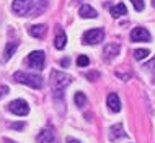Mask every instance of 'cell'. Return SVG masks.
Instances as JSON below:
<instances>
[{"label": "cell", "instance_id": "cell-10", "mask_svg": "<svg viewBox=\"0 0 155 143\" xmlns=\"http://www.w3.org/2000/svg\"><path fill=\"white\" fill-rule=\"evenodd\" d=\"M56 137H54V132L51 129H43L36 137V141L38 143H54Z\"/></svg>", "mask_w": 155, "mask_h": 143}, {"label": "cell", "instance_id": "cell-23", "mask_svg": "<svg viewBox=\"0 0 155 143\" xmlns=\"http://www.w3.org/2000/svg\"><path fill=\"white\" fill-rule=\"evenodd\" d=\"M144 68L147 72H152V73H155V59H152L150 62H147V64L144 65Z\"/></svg>", "mask_w": 155, "mask_h": 143}, {"label": "cell", "instance_id": "cell-7", "mask_svg": "<svg viewBox=\"0 0 155 143\" xmlns=\"http://www.w3.org/2000/svg\"><path fill=\"white\" fill-rule=\"evenodd\" d=\"M31 7H33V0H13V5H12L13 11L20 16H25L30 13Z\"/></svg>", "mask_w": 155, "mask_h": 143}, {"label": "cell", "instance_id": "cell-16", "mask_svg": "<svg viewBox=\"0 0 155 143\" xmlns=\"http://www.w3.org/2000/svg\"><path fill=\"white\" fill-rule=\"evenodd\" d=\"M110 11H111V16H113V18H119V16L127 15V8H126L124 3H118V5H113V7L110 8Z\"/></svg>", "mask_w": 155, "mask_h": 143}, {"label": "cell", "instance_id": "cell-11", "mask_svg": "<svg viewBox=\"0 0 155 143\" xmlns=\"http://www.w3.org/2000/svg\"><path fill=\"white\" fill-rule=\"evenodd\" d=\"M106 103H108V107H110L111 112H119L121 111V101H119V96L116 93H110V94H108Z\"/></svg>", "mask_w": 155, "mask_h": 143}, {"label": "cell", "instance_id": "cell-30", "mask_svg": "<svg viewBox=\"0 0 155 143\" xmlns=\"http://www.w3.org/2000/svg\"><path fill=\"white\" fill-rule=\"evenodd\" d=\"M152 5H153V8H155V0H152Z\"/></svg>", "mask_w": 155, "mask_h": 143}, {"label": "cell", "instance_id": "cell-28", "mask_svg": "<svg viewBox=\"0 0 155 143\" xmlns=\"http://www.w3.org/2000/svg\"><path fill=\"white\" fill-rule=\"evenodd\" d=\"M3 143H16V141H13V140H10V138H5V140H3Z\"/></svg>", "mask_w": 155, "mask_h": 143}, {"label": "cell", "instance_id": "cell-8", "mask_svg": "<svg viewBox=\"0 0 155 143\" xmlns=\"http://www.w3.org/2000/svg\"><path fill=\"white\" fill-rule=\"evenodd\" d=\"M119 44L116 43H111V44H106L103 49V59L104 60H111V59H114L116 56L119 54Z\"/></svg>", "mask_w": 155, "mask_h": 143}, {"label": "cell", "instance_id": "cell-2", "mask_svg": "<svg viewBox=\"0 0 155 143\" xmlns=\"http://www.w3.org/2000/svg\"><path fill=\"white\" fill-rule=\"evenodd\" d=\"M13 80L21 85H26L30 88H35V90H39L43 88V78L39 75H35V73H26V72H16L13 75Z\"/></svg>", "mask_w": 155, "mask_h": 143}, {"label": "cell", "instance_id": "cell-4", "mask_svg": "<svg viewBox=\"0 0 155 143\" xmlns=\"http://www.w3.org/2000/svg\"><path fill=\"white\" fill-rule=\"evenodd\" d=\"M44 62H46V56L43 50H33L30 56L26 57V64L35 70H43Z\"/></svg>", "mask_w": 155, "mask_h": 143}, {"label": "cell", "instance_id": "cell-1", "mask_svg": "<svg viewBox=\"0 0 155 143\" xmlns=\"http://www.w3.org/2000/svg\"><path fill=\"white\" fill-rule=\"evenodd\" d=\"M72 83V77L64 73L59 70H52L51 72V86H52V93L56 98H62V91L65 86H69Z\"/></svg>", "mask_w": 155, "mask_h": 143}, {"label": "cell", "instance_id": "cell-20", "mask_svg": "<svg viewBox=\"0 0 155 143\" xmlns=\"http://www.w3.org/2000/svg\"><path fill=\"white\" fill-rule=\"evenodd\" d=\"M88 64H90V59L87 56H78V59H77V65L78 67H88Z\"/></svg>", "mask_w": 155, "mask_h": 143}, {"label": "cell", "instance_id": "cell-19", "mask_svg": "<svg viewBox=\"0 0 155 143\" xmlns=\"http://www.w3.org/2000/svg\"><path fill=\"white\" fill-rule=\"evenodd\" d=\"M150 54L149 49H136L134 50V59L136 60H144V59H147Z\"/></svg>", "mask_w": 155, "mask_h": 143}, {"label": "cell", "instance_id": "cell-17", "mask_svg": "<svg viewBox=\"0 0 155 143\" xmlns=\"http://www.w3.org/2000/svg\"><path fill=\"white\" fill-rule=\"evenodd\" d=\"M16 49H18V43H7L5 50H3V62L10 60L12 56L16 52Z\"/></svg>", "mask_w": 155, "mask_h": 143}, {"label": "cell", "instance_id": "cell-6", "mask_svg": "<svg viewBox=\"0 0 155 143\" xmlns=\"http://www.w3.org/2000/svg\"><path fill=\"white\" fill-rule=\"evenodd\" d=\"M150 39H152L150 33L142 26H137L131 31V41L132 43H150Z\"/></svg>", "mask_w": 155, "mask_h": 143}, {"label": "cell", "instance_id": "cell-3", "mask_svg": "<svg viewBox=\"0 0 155 143\" xmlns=\"http://www.w3.org/2000/svg\"><path fill=\"white\" fill-rule=\"evenodd\" d=\"M104 37V31L101 28H93V29H88V31L83 33V44L87 46H95L98 43H101Z\"/></svg>", "mask_w": 155, "mask_h": 143}, {"label": "cell", "instance_id": "cell-22", "mask_svg": "<svg viewBox=\"0 0 155 143\" xmlns=\"http://www.w3.org/2000/svg\"><path fill=\"white\" fill-rule=\"evenodd\" d=\"M131 2H132L134 8H136V11H142V10H144V7H145L144 0H131Z\"/></svg>", "mask_w": 155, "mask_h": 143}, {"label": "cell", "instance_id": "cell-13", "mask_svg": "<svg viewBox=\"0 0 155 143\" xmlns=\"http://www.w3.org/2000/svg\"><path fill=\"white\" fill-rule=\"evenodd\" d=\"M124 137H126V132L123 129V124H116L110 129V140L111 141H118L119 138H124Z\"/></svg>", "mask_w": 155, "mask_h": 143}, {"label": "cell", "instance_id": "cell-29", "mask_svg": "<svg viewBox=\"0 0 155 143\" xmlns=\"http://www.w3.org/2000/svg\"><path fill=\"white\" fill-rule=\"evenodd\" d=\"M152 83L155 85V73H152Z\"/></svg>", "mask_w": 155, "mask_h": 143}, {"label": "cell", "instance_id": "cell-21", "mask_svg": "<svg viewBox=\"0 0 155 143\" xmlns=\"http://www.w3.org/2000/svg\"><path fill=\"white\" fill-rule=\"evenodd\" d=\"M85 77L90 80V81H95V80H98L101 75H100V72H96V70H91V72H87L85 73Z\"/></svg>", "mask_w": 155, "mask_h": 143}, {"label": "cell", "instance_id": "cell-26", "mask_svg": "<svg viewBox=\"0 0 155 143\" xmlns=\"http://www.w3.org/2000/svg\"><path fill=\"white\" fill-rule=\"evenodd\" d=\"M69 64H70V59L69 57H65V59H62V60H61V65L62 67H67Z\"/></svg>", "mask_w": 155, "mask_h": 143}, {"label": "cell", "instance_id": "cell-15", "mask_svg": "<svg viewBox=\"0 0 155 143\" xmlns=\"http://www.w3.org/2000/svg\"><path fill=\"white\" fill-rule=\"evenodd\" d=\"M78 15L82 16V18L88 20V18H96L98 13H96V10L91 5H82L80 10H78Z\"/></svg>", "mask_w": 155, "mask_h": 143}, {"label": "cell", "instance_id": "cell-14", "mask_svg": "<svg viewBox=\"0 0 155 143\" xmlns=\"http://www.w3.org/2000/svg\"><path fill=\"white\" fill-rule=\"evenodd\" d=\"M46 8H48V0H39V2L33 3L30 13H28V16H39L41 13H44Z\"/></svg>", "mask_w": 155, "mask_h": 143}, {"label": "cell", "instance_id": "cell-12", "mask_svg": "<svg viewBox=\"0 0 155 143\" xmlns=\"http://www.w3.org/2000/svg\"><path fill=\"white\" fill-rule=\"evenodd\" d=\"M28 33L36 37V39H43V37L46 36V33H48V26L46 24H33V26H30V29H28Z\"/></svg>", "mask_w": 155, "mask_h": 143}, {"label": "cell", "instance_id": "cell-18", "mask_svg": "<svg viewBox=\"0 0 155 143\" xmlns=\"http://www.w3.org/2000/svg\"><path fill=\"white\" fill-rule=\"evenodd\" d=\"M74 101H75V104H77L78 107H85V104H87V96L83 94L82 91H78V93H75Z\"/></svg>", "mask_w": 155, "mask_h": 143}, {"label": "cell", "instance_id": "cell-24", "mask_svg": "<svg viewBox=\"0 0 155 143\" xmlns=\"http://www.w3.org/2000/svg\"><path fill=\"white\" fill-rule=\"evenodd\" d=\"M10 127L13 129V130H23L25 129V122H13Z\"/></svg>", "mask_w": 155, "mask_h": 143}, {"label": "cell", "instance_id": "cell-25", "mask_svg": "<svg viewBox=\"0 0 155 143\" xmlns=\"http://www.w3.org/2000/svg\"><path fill=\"white\" fill-rule=\"evenodd\" d=\"M5 94H8V86L7 85H2V86H0V98H3Z\"/></svg>", "mask_w": 155, "mask_h": 143}, {"label": "cell", "instance_id": "cell-27", "mask_svg": "<svg viewBox=\"0 0 155 143\" xmlns=\"http://www.w3.org/2000/svg\"><path fill=\"white\" fill-rule=\"evenodd\" d=\"M65 143H80L78 140H75V138H67V141Z\"/></svg>", "mask_w": 155, "mask_h": 143}, {"label": "cell", "instance_id": "cell-5", "mask_svg": "<svg viewBox=\"0 0 155 143\" xmlns=\"http://www.w3.org/2000/svg\"><path fill=\"white\" fill-rule=\"evenodd\" d=\"M8 111L13 112L15 116H26L30 112V106L25 99H15L8 104Z\"/></svg>", "mask_w": 155, "mask_h": 143}, {"label": "cell", "instance_id": "cell-9", "mask_svg": "<svg viewBox=\"0 0 155 143\" xmlns=\"http://www.w3.org/2000/svg\"><path fill=\"white\" fill-rule=\"evenodd\" d=\"M67 44V36H65V31L62 29L61 26H56V39H54V46L56 49H64Z\"/></svg>", "mask_w": 155, "mask_h": 143}]
</instances>
